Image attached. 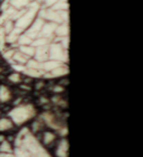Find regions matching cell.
<instances>
[{
	"label": "cell",
	"instance_id": "3",
	"mask_svg": "<svg viewBox=\"0 0 143 157\" xmlns=\"http://www.w3.org/2000/svg\"><path fill=\"white\" fill-rule=\"evenodd\" d=\"M35 116L36 110L31 105H18L9 112L10 120L13 121V124H17V126H21V124H26L27 121L33 119Z\"/></svg>",
	"mask_w": 143,
	"mask_h": 157
},
{
	"label": "cell",
	"instance_id": "6",
	"mask_svg": "<svg viewBox=\"0 0 143 157\" xmlns=\"http://www.w3.org/2000/svg\"><path fill=\"white\" fill-rule=\"evenodd\" d=\"M15 126L13 122L10 120V118H0V132H3V131L10 130L13 129V127Z\"/></svg>",
	"mask_w": 143,
	"mask_h": 157
},
{
	"label": "cell",
	"instance_id": "10",
	"mask_svg": "<svg viewBox=\"0 0 143 157\" xmlns=\"http://www.w3.org/2000/svg\"><path fill=\"white\" fill-rule=\"evenodd\" d=\"M0 157H15V155H13V153H0Z\"/></svg>",
	"mask_w": 143,
	"mask_h": 157
},
{
	"label": "cell",
	"instance_id": "4",
	"mask_svg": "<svg viewBox=\"0 0 143 157\" xmlns=\"http://www.w3.org/2000/svg\"><path fill=\"white\" fill-rule=\"evenodd\" d=\"M56 157H67L68 156V140L66 137H63L57 144L55 151Z\"/></svg>",
	"mask_w": 143,
	"mask_h": 157
},
{
	"label": "cell",
	"instance_id": "5",
	"mask_svg": "<svg viewBox=\"0 0 143 157\" xmlns=\"http://www.w3.org/2000/svg\"><path fill=\"white\" fill-rule=\"evenodd\" d=\"M55 140H56V134H54L53 131H45L42 134V144L44 146H49V145H52Z\"/></svg>",
	"mask_w": 143,
	"mask_h": 157
},
{
	"label": "cell",
	"instance_id": "7",
	"mask_svg": "<svg viewBox=\"0 0 143 157\" xmlns=\"http://www.w3.org/2000/svg\"><path fill=\"white\" fill-rule=\"evenodd\" d=\"M0 153H13V146L9 141L3 140L0 143Z\"/></svg>",
	"mask_w": 143,
	"mask_h": 157
},
{
	"label": "cell",
	"instance_id": "2",
	"mask_svg": "<svg viewBox=\"0 0 143 157\" xmlns=\"http://www.w3.org/2000/svg\"><path fill=\"white\" fill-rule=\"evenodd\" d=\"M13 151L15 157H53L28 128H23L16 136Z\"/></svg>",
	"mask_w": 143,
	"mask_h": 157
},
{
	"label": "cell",
	"instance_id": "9",
	"mask_svg": "<svg viewBox=\"0 0 143 157\" xmlns=\"http://www.w3.org/2000/svg\"><path fill=\"white\" fill-rule=\"evenodd\" d=\"M10 81L13 82H19L20 81V75L19 73H13V75H10Z\"/></svg>",
	"mask_w": 143,
	"mask_h": 157
},
{
	"label": "cell",
	"instance_id": "1",
	"mask_svg": "<svg viewBox=\"0 0 143 157\" xmlns=\"http://www.w3.org/2000/svg\"><path fill=\"white\" fill-rule=\"evenodd\" d=\"M68 0H6L0 53L17 73L55 78L68 74Z\"/></svg>",
	"mask_w": 143,
	"mask_h": 157
},
{
	"label": "cell",
	"instance_id": "8",
	"mask_svg": "<svg viewBox=\"0 0 143 157\" xmlns=\"http://www.w3.org/2000/svg\"><path fill=\"white\" fill-rule=\"evenodd\" d=\"M9 99H10V91L6 86H0V100L6 102Z\"/></svg>",
	"mask_w": 143,
	"mask_h": 157
}]
</instances>
